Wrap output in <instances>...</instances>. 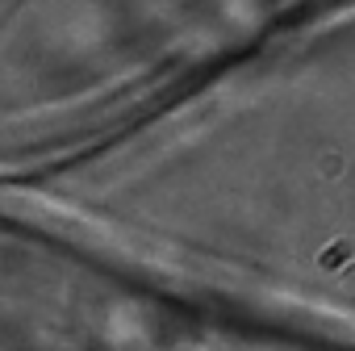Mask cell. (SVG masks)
Returning <instances> with one entry per match:
<instances>
[{
    "label": "cell",
    "instance_id": "1",
    "mask_svg": "<svg viewBox=\"0 0 355 351\" xmlns=\"http://www.w3.org/2000/svg\"><path fill=\"white\" fill-rule=\"evenodd\" d=\"M0 351H343L0 222Z\"/></svg>",
    "mask_w": 355,
    "mask_h": 351
}]
</instances>
